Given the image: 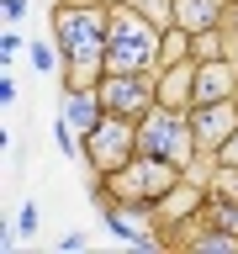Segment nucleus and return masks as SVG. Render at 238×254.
<instances>
[{
  "label": "nucleus",
  "mask_w": 238,
  "mask_h": 254,
  "mask_svg": "<svg viewBox=\"0 0 238 254\" xmlns=\"http://www.w3.org/2000/svg\"><path fill=\"white\" fill-rule=\"evenodd\" d=\"M190 59H196V64H212V59H228V32H222V27H206V32H190Z\"/></svg>",
  "instance_id": "nucleus-13"
},
{
  "label": "nucleus",
  "mask_w": 238,
  "mask_h": 254,
  "mask_svg": "<svg viewBox=\"0 0 238 254\" xmlns=\"http://www.w3.org/2000/svg\"><path fill=\"white\" fill-rule=\"evenodd\" d=\"M206 196H217V201H238V164H217V175H212Z\"/></svg>",
  "instance_id": "nucleus-16"
},
{
  "label": "nucleus",
  "mask_w": 238,
  "mask_h": 254,
  "mask_svg": "<svg viewBox=\"0 0 238 254\" xmlns=\"http://www.w3.org/2000/svg\"><path fill=\"white\" fill-rule=\"evenodd\" d=\"M138 148L170 159V164H180V170H190L196 159H206L201 148H196V132H190V111H170V106H154L138 122Z\"/></svg>",
  "instance_id": "nucleus-4"
},
{
  "label": "nucleus",
  "mask_w": 238,
  "mask_h": 254,
  "mask_svg": "<svg viewBox=\"0 0 238 254\" xmlns=\"http://www.w3.org/2000/svg\"><path fill=\"white\" fill-rule=\"evenodd\" d=\"M79 148H85V159H90V170H95V180L101 175H111V170H122L127 159L138 154V122L132 117H117V111H106L101 122L79 138Z\"/></svg>",
  "instance_id": "nucleus-5"
},
{
  "label": "nucleus",
  "mask_w": 238,
  "mask_h": 254,
  "mask_svg": "<svg viewBox=\"0 0 238 254\" xmlns=\"http://www.w3.org/2000/svg\"><path fill=\"white\" fill-rule=\"evenodd\" d=\"M233 95H238V64H233V59L196 64V101H190V106H206V101H233Z\"/></svg>",
  "instance_id": "nucleus-9"
},
{
  "label": "nucleus",
  "mask_w": 238,
  "mask_h": 254,
  "mask_svg": "<svg viewBox=\"0 0 238 254\" xmlns=\"http://www.w3.org/2000/svg\"><path fill=\"white\" fill-rule=\"evenodd\" d=\"M0 5H5V21H21L27 16V0H0Z\"/></svg>",
  "instance_id": "nucleus-20"
},
{
  "label": "nucleus",
  "mask_w": 238,
  "mask_h": 254,
  "mask_svg": "<svg viewBox=\"0 0 238 254\" xmlns=\"http://www.w3.org/2000/svg\"><path fill=\"white\" fill-rule=\"evenodd\" d=\"M154 74H159V106L190 111V101H196V59H180L170 69H154Z\"/></svg>",
  "instance_id": "nucleus-10"
},
{
  "label": "nucleus",
  "mask_w": 238,
  "mask_h": 254,
  "mask_svg": "<svg viewBox=\"0 0 238 254\" xmlns=\"http://www.w3.org/2000/svg\"><path fill=\"white\" fill-rule=\"evenodd\" d=\"M180 180H185V170H180V164H170V159L143 154V148H138L122 170L101 175V180H95V190H101L111 206H122V212H154V206L164 201Z\"/></svg>",
  "instance_id": "nucleus-2"
},
{
  "label": "nucleus",
  "mask_w": 238,
  "mask_h": 254,
  "mask_svg": "<svg viewBox=\"0 0 238 254\" xmlns=\"http://www.w3.org/2000/svg\"><path fill=\"white\" fill-rule=\"evenodd\" d=\"M132 11H143L154 27H175V0H127Z\"/></svg>",
  "instance_id": "nucleus-17"
},
{
  "label": "nucleus",
  "mask_w": 238,
  "mask_h": 254,
  "mask_svg": "<svg viewBox=\"0 0 238 254\" xmlns=\"http://www.w3.org/2000/svg\"><path fill=\"white\" fill-rule=\"evenodd\" d=\"M159 43L164 27H154L132 5H111V43H106V74H148L159 69Z\"/></svg>",
  "instance_id": "nucleus-3"
},
{
  "label": "nucleus",
  "mask_w": 238,
  "mask_h": 254,
  "mask_svg": "<svg viewBox=\"0 0 238 254\" xmlns=\"http://www.w3.org/2000/svg\"><path fill=\"white\" fill-rule=\"evenodd\" d=\"M212 228H222V233L238 238V201H217V196H206V212H201Z\"/></svg>",
  "instance_id": "nucleus-15"
},
{
  "label": "nucleus",
  "mask_w": 238,
  "mask_h": 254,
  "mask_svg": "<svg viewBox=\"0 0 238 254\" xmlns=\"http://www.w3.org/2000/svg\"><path fill=\"white\" fill-rule=\"evenodd\" d=\"M190 132H196V148H201L206 159H217V148L238 132V95H233V101L190 106Z\"/></svg>",
  "instance_id": "nucleus-7"
},
{
  "label": "nucleus",
  "mask_w": 238,
  "mask_h": 254,
  "mask_svg": "<svg viewBox=\"0 0 238 254\" xmlns=\"http://www.w3.org/2000/svg\"><path fill=\"white\" fill-rule=\"evenodd\" d=\"M53 37L59 59L69 69V90L95 85L106 74V43H111V5L106 0H63L53 11Z\"/></svg>",
  "instance_id": "nucleus-1"
},
{
  "label": "nucleus",
  "mask_w": 238,
  "mask_h": 254,
  "mask_svg": "<svg viewBox=\"0 0 238 254\" xmlns=\"http://www.w3.org/2000/svg\"><path fill=\"white\" fill-rule=\"evenodd\" d=\"M106 5H122V0H106Z\"/></svg>",
  "instance_id": "nucleus-22"
},
{
  "label": "nucleus",
  "mask_w": 238,
  "mask_h": 254,
  "mask_svg": "<svg viewBox=\"0 0 238 254\" xmlns=\"http://www.w3.org/2000/svg\"><path fill=\"white\" fill-rule=\"evenodd\" d=\"M95 90H101L106 111L132 117V122H143V117L159 106V74H154V69H148V74H101Z\"/></svg>",
  "instance_id": "nucleus-6"
},
{
  "label": "nucleus",
  "mask_w": 238,
  "mask_h": 254,
  "mask_svg": "<svg viewBox=\"0 0 238 254\" xmlns=\"http://www.w3.org/2000/svg\"><path fill=\"white\" fill-rule=\"evenodd\" d=\"M180 59H190V32L175 21V27H164V43H159V69H170Z\"/></svg>",
  "instance_id": "nucleus-14"
},
{
  "label": "nucleus",
  "mask_w": 238,
  "mask_h": 254,
  "mask_svg": "<svg viewBox=\"0 0 238 254\" xmlns=\"http://www.w3.org/2000/svg\"><path fill=\"white\" fill-rule=\"evenodd\" d=\"M212 164H238V132H233V138H228V143L217 148V159H212Z\"/></svg>",
  "instance_id": "nucleus-19"
},
{
  "label": "nucleus",
  "mask_w": 238,
  "mask_h": 254,
  "mask_svg": "<svg viewBox=\"0 0 238 254\" xmlns=\"http://www.w3.org/2000/svg\"><path fill=\"white\" fill-rule=\"evenodd\" d=\"M32 64L37 69H53V48H32Z\"/></svg>",
  "instance_id": "nucleus-21"
},
{
  "label": "nucleus",
  "mask_w": 238,
  "mask_h": 254,
  "mask_svg": "<svg viewBox=\"0 0 238 254\" xmlns=\"http://www.w3.org/2000/svg\"><path fill=\"white\" fill-rule=\"evenodd\" d=\"M228 5H238V0H228Z\"/></svg>",
  "instance_id": "nucleus-23"
},
{
  "label": "nucleus",
  "mask_w": 238,
  "mask_h": 254,
  "mask_svg": "<svg viewBox=\"0 0 238 254\" xmlns=\"http://www.w3.org/2000/svg\"><path fill=\"white\" fill-rule=\"evenodd\" d=\"M228 0H175V21L185 32H206V27H222L228 21Z\"/></svg>",
  "instance_id": "nucleus-12"
},
{
  "label": "nucleus",
  "mask_w": 238,
  "mask_h": 254,
  "mask_svg": "<svg viewBox=\"0 0 238 254\" xmlns=\"http://www.w3.org/2000/svg\"><path fill=\"white\" fill-rule=\"evenodd\" d=\"M201 212H206V190H201V180H180V186L164 196V201L148 212V217L159 222V233L170 238V233H180V222H201Z\"/></svg>",
  "instance_id": "nucleus-8"
},
{
  "label": "nucleus",
  "mask_w": 238,
  "mask_h": 254,
  "mask_svg": "<svg viewBox=\"0 0 238 254\" xmlns=\"http://www.w3.org/2000/svg\"><path fill=\"white\" fill-rule=\"evenodd\" d=\"M101 117H106V101H101V90H95V85H74V90L63 95V122L74 127L79 138H85Z\"/></svg>",
  "instance_id": "nucleus-11"
},
{
  "label": "nucleus",
  "mask_w": 238,
  "mask_h": 254,
  "mask_svg": "<svg viewBox=\"0 0 238 254\" xmlns=\"http://www.w3.org/2000/svg\"><path fill=\"white\" fill-rule=\"evenodd\" d=\"M21 43H27V37H21V32H11V27H5V37H0V59L11 64V53H16V48H21Z\"/></svg>",
  "instance_id": "nucleus-18"
}]
</instances>
